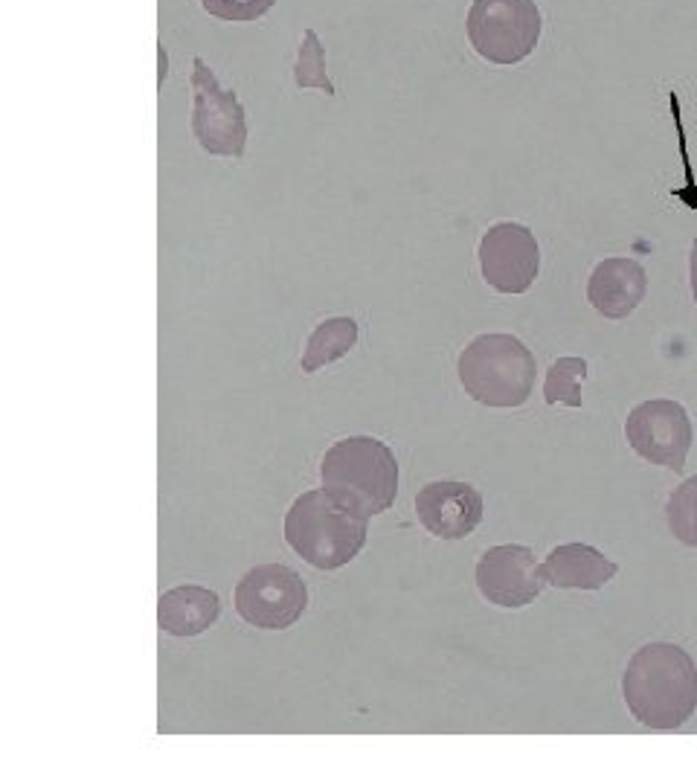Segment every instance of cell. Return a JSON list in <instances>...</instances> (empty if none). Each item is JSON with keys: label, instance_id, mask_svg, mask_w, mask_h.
Instances as JSON below:
<instances>
[{"label": "cell", "instance_id": "cell-1", "mask_svg": "<svg viewBox=\"0 0 697 784\" xmlns=\"http://www.w3.org/2000/svg\"><path fill=\"white\" fill-rule=\"evenodd\" d=\"M622 697L639 724L680 729L697 712V665L674 642H648L628 660Z\"/></svg>", "mask_w": 697, "mask_h": 784}, {"label": "cell", "instance_id": "cell-2", "mask_svg": "<svg viewBox=\"0 0 697 784\" xmlns=\"http://www.w3.org/2000/svg\"><path fill=\"white\" fill-rule=\"evenodd\" d=\"M320 483L340 509L369 520L393 509L398 459L375 436H349L326 451L320 462Z\"/></svg>", "mask_w": 697, "mask_h": 784}, {"label": "cell", "instance_id": "cell-3", "mask_svg": "<svg viewBox=\"0 0 697 784\" xmlns=\"http://www.w3.org/2000/svg\"><path fill=\"white\" fill-rule=\"evenodd\" d=\"M456 375L477 404L512 410L535 390L538 363L515 334H477L459 355Z\"/></svg>", "mask_w": 697, "mask_h": 784}, {"label": "cell", "instance_id": "cell-4", "mask_svg": "<svg viewBox=\"0 0 697 784\" xmlns=\"http://www.w3.org/2000/svg\"><path fill=\"white\" fill-rule=\"evenodd\" d=\"M364 517L340 509L323 488L300 494L285 514V541L314 570L332 573L358 558L364 549Z\"/></svg>", "mask_w": 697, "mask_h": 784}, {"label": "cell", "instance_id": "cell-5", "mask_svg": "<svg viewBox=\"0 0 697 784\" xmlns=\"http://www.w3.org/2000/svg\"><path fill=\"white\" fill-rule=\"evenodd\" d=\"M544 18L535 0H474L465 32L477 56L491 64H520L541 41Z\"/></svg>", "mask_w": 697, "mask_h": 784}, {"label": "cell", "instance_id": "cell-6", "mask_svg": "<svg viewBox=\"0 0 697 784\" xmlns=\"http://www.w3.org/2000/svg\"><path fill=\"white\" fill-rule=\"evenodd\" d=\"M236 613L250 628L285 631L303 619L308 587L303 575L285 564H259L242 575L233 593Z\"/></svg>", "mask_w": 697, "mask_h": 784}, {"label": "cell", "instance_id": "cell-7", "mask_svg": "<svg viewBox=\"0 0 697 784\" xmlns=\"http://www.w3.org/2000/svg\"><path fill=\"white\" fill-rule=\"evenodd\" d=\"M192 134L198 146L215 157H242L247 120L239 96L218 85L213 67L201 56L192 59Z\"/></svg>", "mask_w": 697, "mask_h": 784}, {"label": "cell", "instance_id": "cell-8", "mask_svg": "<svg viewBox=\"0 0 697 784\" xmlns=\"http://www.w3.org/2000/svg\"><path fill=\"white\" fill-rule=\"evenodd\" d=\"M625 439L631 451L651 465L683 474L695 430L686 407L671 398H651L637 404L625 419Z\"/></svg>", "mask_w": 697, "mask_h": 784}, {"label": "cell", "instance_id": "cell-9", "mask_svg": "<svg viewBox=\"0 0 697 784\" xmlns=\"http://www.w3.org/2000/svg\"><path fill=\"white\" fill-rule=\"evenodd\" d=\"M480 271L497 294H526L541 273V247L526 224L500 221L480 239Z\"/></svg>", "mask_w": 697, "mask_h": 784}, {"label": "cell", "instance_id": "cell-10", "mask_svg": "<svg viewBox=\"0 0 697 784\" xmlns=\"http://www.w3.org/2000/svg\"><path fill=\"white\" fill-rule=\"evenodd\" d=\"M477 587L485 602L497 607H526L544 593L541 564L529 546L500 543L485 549L477 561Z\"/></svg>", "mask_w": 697, "mask_h": 784}, {"label": "cell", "instance_id": "cell-11", "mask_svg": "<svg viewBox=\"0 0 697 784\" xmlns=\"http://www.w3.org/2000/svg\"><path fill=\"white\" fill-rule=\"evenodd\" d=\"M483 494L471 483L433 480L416 494V517L439 541H462L483 523Z\"/></svg>", "mask_w": 697, "mask_h": 784}, {"label": "cell", "instance_id": "cell-12", "mask_svg": "<svg viewBox=\"0 0 697 784\" xmlns=\"http://www.w3.org/2000/svg\"><path fill=\"white\" fill-rule=\"evenodd\" d=\"M648 294V273L637 259L628 256H610L602 259L587 282V302L607 317V320H625L634 314Z\"/></svg>", "mask_w": 697, "mask_h": 784}, {"label": "cell", "instance_id": "cell-13", "mask_svg": "<svg viewBox=\"0 0 697 784\" xmlns=\"http://www.w3.org/2000/svg\"><path fill=\"white\" fill-rule=\"evenodd\" d=\"M616 561L599 552L590 543H561L541 564V573L549 587L558 590H602L616 575Z\"/></svg>", "mask_w": 697, "mask_h": 784}, {"label": "cell", "instance_id": "cell-14", "mask_svg": "<svg viewBox=\"0 0 697 784\" xmlns=\"http://www.w3.org/2000/svg\"><path fill=\"white\" fill-rule=\"evenodd\" d=\"M221 616V599L210 587L181 584L160 596L157 602V625L169 636L207 634Z\"/></svg>", "mask_w": 697, "mask_h": 784}, {"label": "cell", "instance_id": "cell-15", "mask_svg": "<svg viewBox=\"0 0 697 784\" xmlns=\"http://www.w3.org/2000/svg\"><path fill=\"white\" fill-rule=\"evenodd\" d=\"M358 343V323L352 317H329L317 323V329L308 334L303 352V372H317L329 363L346 358Z\"/></svg>", "mask_w": 697, "mask_h": 784}, {"label": "cell", "instance_id": "cell-16", "mask_svg": "<svg viewBox=\"0 0 697 784\" xmlns=\"http://www.w3.org/2000/svg\"><path fill=\"white\" fill-rule=\"evenodd\" d=\"M587 378V361L584 358H558L546 369L544 381V401L549 407L567 404V407H581V381Z\"/></svg>", "mask_w": 697, "mask_h": 784}, {"label": "cell", "instance_id": "cell-17", "mask_svg": "<svg viewBox=\"0 0 697 784\" xmlns=\"http://www.w3.org/2000/svg\"><path fill=\"white\" fill-rule=\"evenodd\" d=\"M666 520L677 541L697 549V474L671 491L666 503Z\"/></svg>", "mask_w": 697, "mask_h": 784}, {"label": "cell", "instance_id": "cell-18", "mask_svg": "<svg viewBox=\"0 0 697 784\" xmlns=\"http://www.w3.org/2000/svg\"><path fill=\"white\" fill-rule=\"evenodd\" d=\"M294 82L297 88H317L326 91V96H334L332 79L326 73V47L320 44V35L314 30L303 32V44L294 64Z\"/></svg>", "mask_w": 697, "mask_h": 784}, {"label": "cell", "instance_id": "cell-19", "mask_svg": "<svg viewBox=\"0 0 697 784\" xmlns=\"http://www.w3.org/2000/svg\"><path fill=\"white\" fill-rule=\"evenodd\" d=\"M276 0H201V6L221 21L230 24H250L268 15Z\"/></svg>", "mask_w": 697, "mask_h": 784}, {"label": "cell", "instance_id": "cell-20", "mask_svg": "<svg viewBox=\"0 0 697 784\" xmlns=\"http://www.w3.org/2000/svg\"><path fill=\"white\" fill-rule=\"evenodd\" d=\"M689 279H692V297L697 302V242L692 244V256H689Z\"/></svg>", "mask_w": 697, "mask_h": 784}, {"label": "cell", "instance_id": "cell-21", "mask_svg": "<svg viewBox=\"0 0 697 784\" xmlns=\"http://www.w3.org/2000/svg\"><path fill=\"white\" fill-rule=\"evenodd\" d=\"M166 67H169V59H166V47L160 44V82H163V79H166V73H169Z\"/></svg>", "mask_w": 697, "mask_h": 784}]
</instances>
